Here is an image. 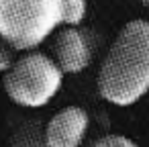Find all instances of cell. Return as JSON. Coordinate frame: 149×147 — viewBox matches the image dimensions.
Returning a JSON list of instances; mask_svg holds the SVG:
<instances>
[{
	"label": "cell",
	"mask_w": 149,
	"mask_h": 147,
	"mask_svg": "<svg viewBox=\"0 0 149 147\" xmlns=\"http://www.w3.org/2000/svg\"><path fill=\"white\" fill-rule=\"evenodd\" d=\"M47 123L33 114H15L6 147H47Z\"/></svg>",
	"instance_id": "cell-6"
},
{
	"label": "cell",
	"mask_w": 149,
	"mask_h": 147,
	"mask_svg": "<svg viewBox=\"0 0 149 147\" xmlns=\"http://www.w3.org/2000/svg\"><path fill=\"white\" fill-rule=\"evenodd\" d=\"M17 49L10 45V43H6V41H2L0 39V72H8L10 70V65L15 63V59H17Z\"/></svg>",
	"instance_id": "cell-8"
},
{
	"label": "cell",
	"mask_w": 149,
	"mask_h": 147,
	"mask_svg": "<svg viewBox=\"0 0 149 147\" xmlns=\"http://www.w3.org/2000/svg\"><path fill=\"white\" fill-rule=\"evenodd\" d=\"M51 51L63 74H82L92 63L94 39L80 25H63L55 31Z\"/></svg>",
	"instance_id": "cell-4"
},
{
	"label": "cell",
	"mask_w": 149,
	"mask_h": 147,
	"mask_svg": "<svg viewBox=\"0 0 149 147\" xmlns=\"http://www.w3.org/2000/svg\"><path fill=\"white\" fill-rule=\"evenodd\" d=\"M90 127V114L82 106H65L47 121V147H82Z\"/></svg>",
	"instance_id": "cell-5"
},
{
	"label": "cell",
	"mask_w": 149,
	"mask_h": 147,
	"mask_svg": "<svg viewBox=\"0 0 149 147\" xmlns=\"http://www.w3.org/2000/svg\"><path fill=\"white\" fill-rule=\"evenodd\" d=\"M135 2H137L139 6H143V8H145V10L149 13V0H135Z\"/></svg>",
	"instance_id": "cell-9"
},
{
	"label": "cell",
	"mask_w": 149,
	"mask_h": 147,
	"mask_svg": "<svg viewBox=\"0 0 149 147\" xmlns=\"http://www.w3.org/2000/svg\"><path fill=\"white\" fill-rule=\"evenodd\" d=\"M88 0H0V39L17 51L37 49L63 25H82Z\"/></svg>",
	"instance_id": "cell-2"
},
{
	"label": "cell",
	"mask_w": 149,
	"mask_h": 147,
	"mask_svg": "<svg viewBox=\"0 0 149 147\" xmlns=\"http://www.w3.org/2000/svg\"><path fill=\"white\" fill-rule=\"evenodd\" d=\"M98 94L112 106H133L149 92V21L133 19L114 37L98 78Z\"/></svg>",
	"instance_id": "cell-1"
},
{
	"label": "cell",
	"mask_w": 149,
	"mask_h": 147,
	"mask_svg": "<svg viewBox=\"0 0 149 147\" xmlns=\"http://www.w3.org/2000/svg\"><path fill=\"white\" fill-rule=\"evenodd\" d=\"M82 147H139L133 139L125 137V135H118V133H108V135H102V137H96L94 141L82 145Z\"/></svg>",
	"instance_id": "cell-7"
},
{
	"label": "cell",
	"mask_w": 149,
	"mask_h": 147,
	"mask_svg": "<svg viewBox=\"0 0 149 147\" xmlns=\"http://www.w3.org/2000/svg\"><path fill=\"white\" fill-rule=\"evenodd\" d=\"M63 72L43 51L29 49L19 55L8 72H4V92L17 106L25 110H35L47 106L63 84Z\"/></svg>",
	"instance_id": "cell-3"
}]
</instances>
